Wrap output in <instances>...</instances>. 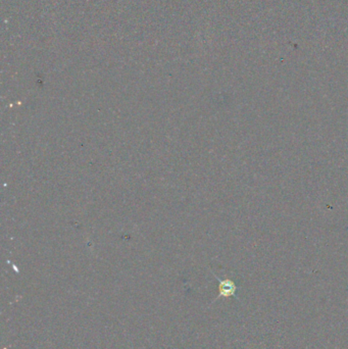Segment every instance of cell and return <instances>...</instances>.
<instances>
[{
    "label": "cell",
    "instance_id": "obj_1",
    "mask_svg": "<svg viewBox=\"0 0 348 349\" xmlns=\"http://www.w3.org/2000/svg\"><path fill=\"white\" fill-rule=\"evenodd\" d=\"M219 282V296L220 297H235L236 296V291H237V286L234 283L233 281L230 279H225V280H221L219 277H215Z\"/></svg>",
    "mask_w": 348,
    "mask_h": 349
}]
</instances>
